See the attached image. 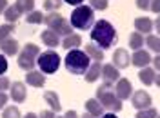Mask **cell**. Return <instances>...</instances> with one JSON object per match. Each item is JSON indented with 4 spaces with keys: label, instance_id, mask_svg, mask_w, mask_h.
Here are the masks:
<instances>
[{
    "label": "cell",
    "instance_id": "1",
    "mask_svg": "<svg viewBox=\"0 0 160 118\" xmlns=\"http://www.w3.org/2000/svg\"><path fill=\"white\" fill-rule=\"evenodd\" d=\"M91 40L97 47L106 51L117 42V29L108 20H97L91 27Z\"/></svg>",
    "mask_w": 160,
    "mask_h": 118
},
{
    "label": "cell",
    "instance_id": "2",
    "mask_svg": "<svg viewBox=\"0 0 160 118\" xmlns=\"http://www.w3.org/2000/svg\"><path fill=\"white\" fill-rule=\"evenodd\" d=\"M69 24L71 27L75 29H80V31H86L93 27L95 24V11L91 9L89 6H77L73 13H71V18H69Z\"/></svg>",
    "mask_w": 160,
    "mask_h": 118
},
{
    "label": "cell",
    "instance_id": "3",
    "mask_svg": "<svg viewBox=\"0 0 160 118\" xmlns=\"http://www.w3.org/2000/svg\"><path fill=\"white\" fill-rule=\"evenodd\" d=\"M64 64H66V69L71 75H84L86 69L89 67V57L80 49H71L66 55Z\"/></svg>",
    "mask_w": 160,
    "mask_h": 118
},
{
    "label": "cell",
    "instance_id": "4",
    "mask_svg": "<svg viewBox=\"0 0 160 118\" xmlns=\"http://www.w3.org/2000/svg\"><path fill=\"white\" fill-rule=\"evenodd\" d=\"M97 100L104 109H108L109 113H118L122 111V100H118V96L115 95V91L108 86H100L97 89Z\"/></svg>",
    "mask_w": 160,
    "mask_h": 118
},
{
    "label": "cell",
    "instance_id": "5",
    "mask_svg": "<svg viewBox=\"0 0 160 118\" xmlns=\"http://www.w3.org/2000/svg\"><path fill=\"white\" fill-rule=\"evenodd\" d=\"M40 55V47L37 44H26L22 51L18 53V67L24 69V71H31V69L37 66V58H38Z\"/></svg>",
    "mask_w": 160,
    "mask_h": 118
},
{
    "label": "cell",
    "instance_id": "6",
    "mask_svg": "<svg viewBox=\"0 0 160 118\" xmlns=\"http://www.w3.org/2000/svg\"><path fill=\"white\" fill-rule=\"evenodd\" d=\"M44 22H46V26H48L51 31H55L58 37H68V35L73 33L71 24L64 18V17H60L57 11H51L49 15H46V17H44Z\"/></svg>",
    "mask_w": 160,
    "mask_h": 118
},
{
    "label": "cell",
    "instance_id": "7",
    "mask_svg": "<svg viewBox=\"0 0 160 118\" xmlns=\"http://www.w3.org/2000/svg\"><path fill=\"white\" fill-rule=\"evenodd\" d=\"M37 66L40 67V73H44V75L57 73L60 67V55L53 49L46 51V53H40L38 58H37Z\"/></svg>",
    "mask_w": 160,
    "mask_h": 118
},
{
    "label": "cell",
    "instance_id": "8",
    "mask_svg": "<svg viewBox=\"0 0 160 118\" xmlns=\"http://www.w3.org/2000/svg\"><path fill=\"white\" fill-rule=\"evenodd\" d=\"M100 78L104 80V86L111 87V86L120 78V73H118V69L115 67L113 64H104L102 69H100Z\"/></svg>",
    "mask_w": 160,
    "mask_h": 118
},
{
    "label": "cell",
    "instance_id": "9",
    "mask_svg": "<svg viewBox=\"0 0 160 118\" xmlns=\"http://www.w3.org/2000/svg\"><path fill=\"white\" fill-rule=\"evenodd\" d=\"M138 78L140 82L144 84V86H160V78H158V71H155V69H151L149 66H146V67H140V73H138Z\"/></svg>",
    "mask_w": 160,
    "mask_h": 118
},
{
    "label": "cell",
    "instance_id": "10",
    "mask_svg": "<svg viewBox=\"0 0 160 118\" xmlns=\"http://www.w3.org/2000/svg\"><path fill=\"white\" fill-rule=\"evenodd\" d=\"M115 95L118 96V100H128L133 95V86H131V82L128 78H118L115 82Z\"/></svg>",
    "mask_w": 160,
    "mask_h": 118
},
{
    "label": "cell",
    "instance_id": "11",
    "mask_svg": "<svg viewBox=\"0 0 160 118\" xmlns=\"http://www.w3.org/2000/svg\"><path fill=\"white\" fill-rule=\"evenodd\" d=\"M131 98V102H133V107L135 109H148V107H151V96H149V93L148 91H135L133 95L129 96Z\"/></svg>",
    "mask_w": 160,
    "mask_h": 118
},
{
    "label": "cell",
    "instance_id": "12",
    "mask_svg": "<svg viewBox=\"0 0 160 118\" xmlns=\"http://www.w3.org/2000/svg\"><path fill=\"white\" fill-rule=\"evenodd\" d=\"M9 98L13 100L15 104L26 102V98H28V89H26V84H24V82H15V84H11Z\"/></svg>",
    "mask_w": 160,
    "mask_h": 118
},
{
    "label": "cell",
    "instance_id": "13",
    "mask_svg": "<svg viewBox=\"0 0 160 118\" xmlns=\"http://www.w3.org/2000/svg\"><path fill=\"white\" fill-rule=\"evenodd\" d=\"M129 53L126 49H122V47H118V49L113 53V66L118 69H126V67H129Z\"/></svg>",
    "mask_w": 160,
    "mask_h": 118
},
{
    "label": "cell",
    "instance_id": "14",
    "mask_svg": "<svg viewBox=\"0 0 160 118\" xmlns=\"http://www.w3.org/2000/svg\"><path fill=\"white\" fill-rule=\"evenodd\" d=\"M18 49H20L18 40L11 38V37L0 42V51H2V55H4V57H15V55L18 53Z\"/></svg>",
    "mask_w": 160,
    "mask_h": 118
},
{
    "label": "cell",
    "instance_id": "15",
    "mask_svg": "<svg viewBox=\"0 0 160 118\" xmlns=\"http://www.w3.org/2000/svg\"><path fill=\"white\" fill-rule=\"evenodd\" d=\"M26 84L31 86V87H44L46 86V75L40 73V71L31 69V71H28V75H26Z\"/></svg>",
    "mask_w": 160,
    "mask_h": 118
},
{
    "label": "cell",
    "instance_id": "16",
    "mask_svg": "<svg viewBox=\"0 0 160 118\" xmlns=\"http://www.w3.org/2000/svg\"><path fill=\"white\" fill-rule=\"evenodd\" d=\"M129 62H133V66L137 67H146L151 64V57L146 49H137L133 53V57H129Z\"/></svg>",
    "mask_w": 160,
    "mask_h": 118
},
{
    "label": "cell",
    "instance_id": "17",
    "mask_svg": "<svg viewBox=\"0 0 160 118\" xmlns=\"http://www.w3.org/2000/svg\"><path fill=\"white\" fill-rule=\"evenodd\" d=\"M100 69H102V64H100V62H93L89 67L86 69V73H84V80H86L88 84L97 82V80L100 78Z\"/></svg>",
    "mask_w": 160,
    "mask_h": 118
},
{
    "label": "cell",
    "instance_id": "18",
    "mask_svg": "<svg viewBox=\"0 0 160 118\" xmlns=\"http://www.w3.org/2000/svg\"><path fill=\"white\" fill-rule=\"evenodd\" d=\"M80 46H82V37L80 35H77V33H71V35H68V37H64V40H62V47L64 49H78Z\"/></svg>",
    "mask_w": 160,
    "mask_h": 118
},
{
    "label": "cell",
    "instance_id": "19",
    "mask_svg": "<svg viewBox=\"0 0 160 118\" xmlns=\"http://www.w3.org/2000/svg\"><path fill=\"white\" fill-rule=\"evenodd\" d=\"M40 40H42V42H44L48 47H57V46H60V37L55 33V31H51V29L42 31Z\"/></svg>",
    "mask_w": 160,
    "mask_h": 118
},
{
    "label": "cell",
    "instance_id": "20",
    "mask_svg": "<svg viewBox=\"0 0 160 118\" xmlns=\"http://www.w3.org/2000/svg\"><path fill=\"white\" fill-rule=\"evenodd\" d=\"M86 113H89L91 116H95V118H98L104 115V107L98 104V100L97 98H89V100H86Z\"/></svg>",
    "mask_w": 160,
    "mask_h": 118
},
{
    "label": "cell",
    "instance_id": "21",
    "mask_svg": "<svg viewBox=\"0 0 160 118\" xmlns=\"http://www.w3.org/2000/svg\"><path fill=\"white\" fill-rule=\"evenodd\" d=\"M135 29L140 35H144V33L149 35V31L153 29V22L148 17H138V18H135Z\"/></svg>",
    "mask_w": 160,
    "mask_h": 118
},
{
    "label": "cell",
    "instance_id": "22",
    "mask_svg": "<svg viewBox=\"0 0 160 118\" xmlns=\"http://www.w3.org/2000/svg\"><path fill=\"white\" fill-rule=\"evenodd\" d=\"M44 100H46V104L51 107V111H53V113L60 111V107H62L58 95H57L55 91H46V93H44Z\"/></svg>",
    "mask_w": 160,
    "mask_h": 118
},
{
    "label": "cell",
    "instance_id": "23",
    "mask_svg": "<svg viewBox=\"0 0 160 118\" xmlns=\"http://www.w3.org/2000/svg\"><path fill=\"white\" fill-rule=\"evenodd\" d=\"M84 53H86L89 58H93L95 62H100V60H104V51L100 49V47H97L95 44H89V46H86Z\"/></svg>",
    "mask_w": 160,
    "mask_h": 118
},
{
    "label": "cell",
    "instance_id": "24",
    "mask_svg": "<svg viewBox=\"0 0 160 118\" xmlns=\"http://www.w3.org/2000/svg\"><path fill=\"white\" fill-rule=\"evenodd\" d=\"M18 17H20V13L17 11L15 6H8L4 9V18L8 20V24H17L18 22Z\"/></svg>",
    "mask_w": 160,
    "mask_h": 118
},
{
    "label": "cell",
    "instance_id": "25",
    "mask_svg": "<svg viewBox=\"0 0 160 118\" xmlns=\"http://www.w3.org/2000/svg\"><path fill=\"white\" fill-rule=\"evenodd\" d=\"M144 46H148V49L153 53H158L160 51V40L157 35H148V38H144Z\"/></svg>",
    "mask_w": 160,
    "mask_h": 118
},
{
    "label": "cell",
    "instance_id": "26",
    "mask_svg": "<svg viewBox=\"0 0 160 118\" xmlns=\"http://www.w3.org/2000/svg\"><path fill=\"white\" fill-rule=\"evenodd\" d=\"M15 7L18 13H31V11L35 9V2L33 0H17V4H15Z\"/></svg>",
    "mask_w": 160,
    "mask_h": 118
},
{
    "label": "cell",
    "instance_id": "27",
    "mask_svg": "<svg viewBox=\"0 0 160 118\" xmlns=\"http://www.w3.org/2000/svg\"><path fill=\"white\" fill-rule=\"evenodd\" d=\"M142 46H144V37L135 31V33L129 37V47L137 51V49H142Z\"/></svg>",
    "mask_w": 160,
    "mask_h": 118
},
{
    "label": "cell",
    "instance_id": "28",
    "mask_svg": "<svg viewBox=\"0 0 160 118\" xmlns=\"http://www.w3.org/2000/svg\"><path fill=\"white\" fill-rule=\"evenodd\" d=\"M26 22L28 24H42L44 22V13H40V11H31L28 13V17H26Z\"/></svg>",
    "mask_w": 160,
    "mask_h": 118
},
{
    "label": "cell",
    "instance_id": "29",
    "mask_svg": "<svg viewBox=\"0 0 160 118\" xmlns=\"http://www.w3.org/2000/svg\"><path fill=\"white\" fill-rule=\"evenodd\" d=\"M2 118H22V115H20V109L17 106H8V107H4Z\"/></svg>",
    "mask_w": 160,
    "mask_h": 118
},
{
    "label": "cell",
    "instance_id": "30",
    "mask_svg": "<svg viewBox=\"0 0 160 118\" xmlns=\"http://www.w3.org/2000/svg\"><path fill=\"white\" fill-rule=\"evenodd\" d=\"M135 118H158V111L155 107H148V109H140L137 113Z\"/></svg>",
    "mask_w": 160,
    "mask_h": 118
},
{
    "label": "cell",
    "instance_id": "31",
    "mask_svg": "<svg viewBox=\"0 0 160 118\" xmlns=\"http://www.w3.org/2000/svg\"><path fill=\"white\" fill-rule=\"evenodd\" d=\"M13 31H15V24H4V26H0V42L9 38Z\"/></svg>",
    "mask_w": 160,
    "mask_h": 118
},
{
    "label": "cell",
    "instance_id": "32",
    "mask_svg": "<svg viewBox=\"0 0 160 118\" xmlns=\"http://www.w3.org/2000/svg\"><path fill=\"white\" fill-rule=\"evenodd\" d=\"M108 6H109L108 0H89V7L93 11H104L108 9Z\"/></svg>",
    "mask_w": 160,
    "mask_h": 118
},
{
    "label": "cell",
    "instance_id": "33",
    "mask_svg": "<svg viewBox=\"0 0 160 118\" xmlns=\"http://www.w3.org/2000/svg\"><path fill=\"white\" fill-rule=\"evenodd\" d=\"M62 4H64L62 0H44V9L46 11H57V9H60Z\"/></svg>",
    "mask_w": 160,
    "mask_h": 118
},
{
    "label": "cell",
    "instance_id": "34",
    "mask_svg": "<svg viewBox=\"0 0 160 118\" xmlns=\"http://www.w3.org/2000/svg\"><path fill=\"white\" fill-rule=\"evenodd\" d=\"M9 87H11V82H9V78L2 75V76H0V91H4V93H6V89H9Z\"/></svg>",
    "mask_w": 160,
    "mask_h": 118
},
{
    "label": "cell",
    "instance_id": "35",
    "mask_svg": "<svg viewBox=\"0 0 160 118\" xmlns=\"http://www.w3.org/2000/svg\"><path fill=\"white\" fill-rule=\"evenodd\" d=\"M6 71H8V60H6V57L0 53V76H2Z\"/></svg>",
    "mask_w": 160,
    "mask_h": 118
},
{
    "label": "cell",
    "instance_id": "36",
    "mask_svg": "<svg viewBox=\"0 0 160 118\" xmlns=\"http://www.w3.org/2000/svg\"><path fill=\"white\" fill-rule=\"evenodd\" d=\"M149 4H151V0H137V7L142 9V11L149 9Z\"/></svg>",
    "mask_w": 160,
    "mask_h": 118
},
{
    "label": "cell",
    "instance_id": "37",
    "mask_svg": "<svg viewBox=\"0 0 160 118\" xmlns=\"http://www.w3.org/2000/svg\"><path fill=\"white\" fill-rule=\"evenodd\" d=\"M8 100H9V96L4 93V91H0V109L6 107V104H8Z\"/></svg>",
    "mask_w": 160,
    "mask_h": 118
},
{
    "label": "cell",
    "instance_id": "38",
    "mask_svg": "<svg viewBox=\"0 0 160 118\" xmlns=\"http://www.w3.org/2000/svg\"><path fill=\"white\" fill-rule=\"evenodd\" d=\"M55 116H57V115H55L51 109H49V111H46V109H44V111L38 115V118H55Z\"/></svg>",
    "mask_w": 160,
    "mask_h": 118
},
{
    "label": "cell",
    "instance_id": "39",
    "mask_svg": "<svg viewBox=\"0 0 160 118\" xmlns=\"http://www.w3.org/2000/svg\"><path fill=\"white\" fill-rule=\"evenodd\" d=\"M158 2H160V0H151V4H149V9L153 11L155 15L158 13Z\"/></svg>",
    "mask_w": 160,
    "mask_h": 118
},
{
    "label": "cell",
    "instance_id": "40",
    "mask_svg": "<svg viewBox=\"0 0 160 118\" xmlns=\"http://www.w3.org/2000/svg\"><path fill=\"white\" fill-rule=\"evenodd\" d=\"M64 4H69V6H73V7H77V6H82V2L84 0H62Z\"/></svg>",
    "mask_w": 160,
    "mask_h": 118
},
{
    "label": "cell",
    "instance_id": "41",
    "mask_svg": "<svg viewBox=\"0 0 160 118\" xmlns=\"http://www.w3.org/2000/svg\"><path fill=\"white\" fill-rule=\"evenodd\" d=\"M151 62H153V69H155V71H158V66H160V58H158V57H155V58H151Z\"/></svg>",
    "mask_w": 160,
    "mask_h": 118
},
{
    "label": "cell",
    "instance_id": "42",
    "mask_svg": "<svg viewBox=\"0 0 160 118\" xmlns=\"http://www.w3.org/2000/svg\"><path fill=\"white\" fill-rule=\"evenodd\" d=\"M64 118H78V115H77V111L71 109V111H68V113L64 115Z\"/></svg>",
    "mask_w": 160,
    "mask_h": 118
},
{
    "label": "cell",
    "instance_id": "43",
    "mask_svg": "<svg viewBox=\"0 0 160 118\" xmlns=\"http://www.w3.org/2000/svg\"><path fill=\"white\" fill-rule=\"evenodd\" d=\"M6 7H8V0H0V13H4Z\"/></svg>",
    "mask_w": 160,
    "mask_h": 118
},
{
    "label": "cell",
    "instance_id": "44",
    "mask_svg": "<svg viewBox=\"0 0 160 118\" xmlns=\"http://www.w3.org/2000/svg\"><path fill=\"white\" fill-rule=\"evenodd\" d=\"M100 118H118V116H117L115 113H104V115H102Z\"/></svg>",
    "mask_w": 160,
    "mask_h": 118
},
{
    "label": "cell",
    "instance_id": "45",
    "mask_svg": "<svg viewBox=\"0 0 160 118\" xmlns=\"http://www.w3.org/2000/svg\"><path fill=\"white\" fill-rule=\"evenodd\" d=\"M22 118H38V116H37L35 113H28V115H24Z\"/></svg>",
    "mask_w": 160,
    "mask_h": 118
},
{
    "label": "cell",
    "instance_id": "46",
    "mask_svg": "<svg viewBox=\"0 0 160 118\" xmlns=\"http://www.w3.org/2000/svg\"><path fill=\"white\" fill-rule=\"evenodd\" d=\"M78 118H95V116H91L89 113H86V115H84V116H78Z\"/></svg>",
    "mask_w": 160,
    "mask_h": 118
},
{
    "label": "cell",
    "instance_id": "47",
    "mask_svg": "<svg viewBox=\"0 0 160 118\" xmlns=\"http://www.w3.org/2000/svg\"><path fill=\"white\" fill-rule=\"evenodd\" d=\"M55 118H64V116H55Z\"/></svg>",
    "mask_w": 160,
    "mask_h": 118
}]
</instances>
